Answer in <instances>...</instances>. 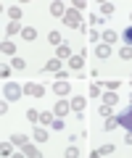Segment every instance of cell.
I'll use <instances>...</instances> for the list:
<instances>
[{
	"instance_id": "cell-1",
	"label": "cell",
	"mask_w": 132,
	"mask_h": 158,
	"mask_svg": "<svg viewBox=\"0 0 132 158\" xmlns=\"http://www.w3.org/2000/svg\"><path fill=\"white\" fill-rule=\"evenodd\" d=\"M61 21L66 24V27H71V29H82V27H85V24H82V19H79V11H74V8L63 13Z\"/></svg>"
},
{
	"instance_id": "cell-2",
	"label": "cell",
	"mask_w": 132,
	"mask_h": 158,
	"mask_svg": "<svg viewBox=\"0 0 132 158\" xmlns=\"http://www.w3.org/2000/svg\"><path fill=\"white\" fill-rule=\"evenodd\" d=\"M24 92V87H19L16 82H6V90H3V95H6V100H19V95Z\"/></svg>"
},
{
	"instance_id": "cell-3",
	"label": "cell",
	"mask_w": 132,
	"mask_h": 158,
	"mask_svg": "<svg viewBox=\"0 0 132 158\" xmlns=\"http://www.w3.org/2000/svg\"><path fill=\"white\" fill-rule=\"evenodd\" d=\"M116 118H119V127H124L127 132H132V103H130V108H124Z\"/></svg>"
},
{
	"instance_id": "cell-4",
	"label": "cell",
	"mask_w": 132,
	"mask_h": 158,
	"mask_svg": "<svg viewBox=\"0 0 132 158\" xmlns=\"http://www.w3.org/2000/svg\"><path fill=\"white\" fill-rule=\"evenodd\" d=\"M24 92H27V95H35V98H42L45 95V87L35 85V82H27V85H24Z\"/></svg>"
},
{
	"instance_id": "cell-5",
	"label": "cell",
	"mask_w": 132,
	"mask_h": 158,
	"mask_svg": "<svg viewBox=\"0 0 132 158\" xmlns=\"http://www.w3.org/2000/svg\"><path fill=\"white\" fill-rule=\"evenodd\" d=\"M69 108H71L69 100H58V103H56V111H53V113H56V116H66V113H69Z\"/></svg>"
},
{
	"instance_id": "cell-6",
	"label": "cell",
	"mask_w": 132,
	"mask_h": 158,
	"mask_svg": "<svg viewBox=\"0 0 132 158\" xmlns=\"http://www.w3.org/2000/svg\"><path fill=\"white\" fill-rule=\"evenodd\" d=\"M53 92H56V95H69V82L58 79L56 85H53Z\"/></svg>"
},
{
	"instance_id": "cell-7",
	"label": "cell",
	"mask_w": 132,
	"mask_h": 158,
	"mask_svg": "<svg viewBox=\"0 0 132 158\" xmlns=\"http://www.w3.org/2000/svg\"><path fill=\"white\" fill-rule=\"evenodd\" d=\"M0 53H3V56H13V53H16V45H13L11 40H3V45H0Z\"/></svg>"
},
{
	"instance_id": "cell-8",
	"label": "cell",
	"mask_w": 132,
	"mask_h": 158,
	"mask_svg": "<svg viewBox=\"0 0 132 158\" xmlns=\"http://www.w3.org/2000/svg\"><path fill=\"white\" fill-rule=\"evenodd\" d=\"M85 106H87V100H85V98H71V111L82 113V111H85Z\"/></svg>"
},
{
	"instance_id": "cell-9",
	"label": "cell",
	"mask_w": 132,
	"mask_h": 158,
	"mask_svg": "<svg viewBox=\"0 0 132 158\" xmlns=\"http://www.w3.org/2000/svg\"><path fill=\"white\" fill-rule=\"evenodd\" d=\"M45 71H61V58H50V61L45 63Z\"/></svg>"
},
{
	"instance_id": "cell-10",
	"label": "cell",
	"mask_w": 132,
	"mask_h": 158,
	"mask_svg": "<svg viewBox=\"0 0 132 158\" xmlns=\"http://www.w3.org/2000/svg\"><path fill=\"white\" fill-rule=\"evenodd\" d=\"M69 66L74 69V71H79V69L85 66V58H82V56H71V58H69Z\"/></svg>"
},
{
	"instance_id": "cell-11",
	"label": "cell",
	"mask_w": 132,
	"mask_h": 158,
	"mask_svg": "<svg viewBox=\"0 0 132 158\" xmlns=\"http://www.w3.org/2000/svg\"><path fill=\"white\" fill-rule=\"evenodd\" d=\"M100 40H103L106 45H114V42H116L119 37H116V32H114V29H109V32H103V37H100Z\"/></svg>"
},
{
	"instance_id": "cell-12",
	"label": "cell",
	"mask_w": 132,
	"mask_h": 158,
	"mask_svg": "<svg viewBox=\"0 0 132 158\" xmlns=\"http://www.w3.org/2000/svg\"><path fill=\"white\" fill-rule=\"evenodd\" d=\"M50 13H53V16H58V19H63V13H66L63 3H53V6H50Z\"/></svg>"
},
{
	"instance_id": "cell-13",
	"label": "cell",
	"mask_w": 132,
	"mask_h": 158,
	"mask_svg": "<svg viewBox=\"0 0 132 158\" xmlns=\"http://www.w3.org/2000/svg\"><path fill=\"white\" fill-rule=\"evenodd\" d=\"M114 153V145H103V148H98L95 153H92V158H98V156H111Z\"/></svg>"
},
{
	"instance_id": "cell-14",
	"label": "cell",
	"mask_w": 132,
	"mask_h": 158,
	"mask_svg": "<svg viewBox=\"0 0 132 158\" xmlns=\"http://www.w3.org/2000/svg\"><path fill=\"white\" fill-rule=\"evenodd\" d=\"M11 142H13V145H27V142H29V137L27 135H11Z\"/></svg>"
},
{
	"instance_id": "cell-15",
	"label": "cell",
	"mask_w": 132,
	"mask_h": 158,
	"mask_svg": "<svg viewBox=\"0 0 132 158\" xmlns=\"http://www.w3.org/2000/svg\"><path fill=\"white\" fill-rule=\"evenodd\" d=\"M24 156H29V158H37V156H40V150H37L35 145H29V142H27V145H24Z\"/></svg>"
},
{
	"instance_id": "cell-16",
	"label": "cell",
	"mask_w": 132,
	"mask_h": 158,
	"mask_svg": "<svg viewBox=\"0 0 132 158\" xmlns=\"http://www.w3.org/2000/svg\"><path fill=\"white\" fill-rule=\"evenodd\" d=\"M103 103H106V106H116V103H119L116 92H106V95H103Z\"/></svg>"
},
{
	"instance_id": "cell-17",
	"label": "cell",
	"mask_w": 132,
	"mask_h": 158,
	"mask_svg": "<svg viewBox=\"0 0 132 158\" xmlns=\"http://www.w3.org/2000/svg\"><path fill=\"white\" fill-rule=\"evenodd\" d=\"M21 37L27 40V42H29V40H35V37H37V29H35V27H27V29L21 32Z\"/></svg>"
},
{
	"instance_id": "cell-18",
	"label": "cell",
	"mask_w": 132,
	"mask_h": 158,
	"mask_svg": "<svg viewBox=\"0 0 132 158\" xmlns=\"http://www.w3.org/2000/svg\"><path fill=\"white\" fill-rule=\"evenodd\" d=\"M109 56H111V45H106V42L98 45V58H109Z\"/></svg>"
},
{
	"instance_id": "cell-19",
	"label": "cell",
	"mask_w": 132,
	"mask_h": 158,
	"mask_svg": "<svg viewBox=\"0 0 132 158\" xmlns=\"http://www.w3.org/2000/svg\"><path fill=\"white\" fill-rule=\"evenodd\" d=\"M119 58H124V61H132V45H124L119 50Z\"/></svg>"
},
{
	"instance_id": "cell-20",
	"label": "cell",
	"mask_w": 132,
	"mask_h": 158,
	"mask_svg": "<svg viewBox=\"0 0 132 158\" xmlns=\"http://www.w3.org/2000/svg\"><path fill=\"white\" fill-rule=\"evenodd\" d=\"M53 116H56V113H50V111H42V113H40V124H53Z\"/></svg>"
},
{
	"instance_id": "cell-21",
	"label": "cell",
	"mask_w": 132,
	"mask_h": 158,
	"mask_svg": "<svg viewBox=\"0 0 132 158\" xmlns=\"http://www.w3.org/2000/svg\"><path fill=\"white\" fill-rule=\"evenodd\" d=\"M8 16H11V21H19V19H21V8H19V6L8 8Z\"/></svg>"
},
{
	"instance_id": "cell-22",
	"label": "cell",
	"mask_w": 132,
	"mask_h": 158,
	"mask_svg": "<svg viewBox=\"0 0 132 158\" xmlns=\"http://www.w3.org/2000/svg\"><path fill=\"white\" fill-rule=\"evenodd\" d=\"M116 127H119V118H111V116H109V121L103 124V129H106V132H114Z\"/></svg>"
},
{
	"instance_id": "cell-23",
	"label": "cell",
	"mask_w": 132,
	"mask_h": 158,
	"mask_svg": "<svg viewBox=\"0 0 132 158\" xmlns=\"http://www.w3.org/2000/svg\"><path fill=\"white\" fill-rule=\"evenodd\" d=\"M35 140L37 142H48V132L42 129V127H40V129H35Z\"/></svg>"
},
{
	"instance_id": "cell-24",
	"label": "cell",
	"mask_w": 132,
	"mask_h": 158,
	"mask_svg": "<svg viewBox=\"0 0 132 158\" xmlns=\"http://www.w3.org/2000/svg\"><path fill=\"white\" fill-rule=\"evenodd\" d=\"M58 58H71V50H69V45H58Z\"/></svg>"
},
{
	"instance_id": "cell-25",
	"label": "cell",
	"mask_w": 132,
	"mask_h": 158,
	"mask_svg": "<svg viewBox=\"0 0 132 158\" xmlns=\"http://www.w3.org/2000/svg\"><path fill=\"white\" fill-rule=\"evenodd\" d=\"M16 32H24V29L19 27V21H11V24H8V29H6V34H16Z\"/></svg>"
},
{
	"instance_id": "cell-26",
	"label": "cell",
	"mask_w": 132,
	"mask_h": 158,
	"mask_svg": "<svg viewBox=\"0 0 132 158\" xmlns=\"http://www.w3.org/2000/svg\"><path fill=\"white\" fill-rule=\"evenodd\" d=\"M100 13H103V16H111V13H114V3H103V6H100Z\"/></svg>"
},
{
	"instance_id": "cell-27",
	"label": "cell",
	"mask_w": 132,
	"mask_h": 158,
	"mask_svg": "<svg viewBox=\"0 0 132 158\" xmlns=\"http://www.w3.org/2000/svg\"><path fill=\"white\" fill-rule=\"evenodd\" d=\"M116 87H119V79H106V90L109 92H114Z\"/></svg>"
},
{
	"instance_id": "cell-28",
	"label": "cell",
	"mask_w": 132,
	"mask_h": 158,
	"mask_svg": "<svg viewBox=\"0 0 132 158\" xmlns=\"http://www.w3.org/2000/svg\"><path fill=\"white\" fill-rule=\"evenodd\" d=\"M48 40H50L53 45H61V34H58V32H50V34H48Z\"/></svg>"
},
{
	"instance_id": "cell-29",
	"label": "cell",
	"mask_w": 132,
	"mask_h": 158,
	"mask_svg": "<svg viewBox=\"0 0 132 158\" xmlns=\"http://www.w3.org/2000/svg\"><path fill=\"white\" fill-rule=\"evenodd\" d=\"M0 153H3V156H11L13 153V142H6V145L0 148Z\"/></svg>"
},
{
	"instance_id": "cell-30",
	"label": "cell",
	"mask_w": 132,
	"mask_h": 158,
	"mask_svg": "<svg viewBox=\"0 0 132 158\" xmlns=\"http://www.w3.org/2000/svg\"><path fill=\"white\" fill-rule=\"evenodd\" d=\"M111 108H114V106H106V103H103V106H100V116L109 118V116H111Z\"/></svg>"
},
{
	"instance_id": "cell-31",
	"label": "cell",
	"mask_w": 132,
	"mask_h": 158,
	"mask_svg": "<svg viewBox=\"0 0 132 158\" xmlns=\"http://www.w3.org/2000/svg\"><path fill=\"white\" fill-rule=\"evenodd\" d=\"M27 118L29 121H40V111H27Z\"/></svg>"
},
{
	"instance_id": "cell-32",
	"label": "cell",
	"mask_w": 132,
	"mask_h": 158,
	"mask_svg": "<svg viewBox=\"0 0 132 158\" xmlns=\"http://www.w3.org/2000/svg\"><path fill=\"white\" fill-rule=\"evenodd\" d=\"M13 69H27V61L24 58H13Z\"/></svg>"
},
{
	"instance_id": "cell-33",
	"label": "cell",
	"mask_w": 132,
	"mask_h": 158,
	"mask_svg": "<svg viewBox=\"0 0 132 158\" xmlns=\"http://www.w3.org/2000/svg\"><path fill=\"white\" fill-rule=\"evenodd\" d=\"M77 156H79V150H77L74 145H71V148H66V158H77Z\"/></svg>"
},
{
	"instance_id": "cell-34",
	"label": "cell",
	"mask_w": 132,
	"mask_h": 158,
	"mask_svg": "<svg viewBox=\"0 0 132 158\" xmlns=\"http://www.w3.org/2000/svg\"><path fill=\"white\" fill-rule=\"evenodd\" d=\"M53 129H63V127H66V124H63V121H61V116H58V118H53Z\"/></svg>"
},
{
	"instance_id": "cell-35",
	"label": "cell",
	"mask_w": 132,
	"mask_h": 158,
	"mask_svg": "<svg viewBox=\"0 0 132 158\" xmlns=\"http://www.w3.org/2000/svg\"><path fill=\"white\" fill-rule=\"evenodd\" d=\"M98 95H100V87H98V85H90V98H98Z\"/></svg>"
},
{
	"instance_id": "cell-36",
	"label": "cell",
	"mask_w": 132,
	"mask_h": 158,
	"mask_svg": "<svg viewBox=\"0 0 132 158\" xmlns=\"http://www.w3.org/2000/svg\"><path fill=\"white\" fill-rule=\"evenodd\" d=\"M87 37H90V42H95V40H100V34H98L95 29H90V32H87Z\"/></svg>"
},
{
	"instance_id": "cell-37",
	"label": "cell",
	"mask_w": 132,
	"mask_h": 158,
	"mask_svg": "<svg viewBox=\"0 0 132 158\" xmlns=\"http://www.w3.org/2000/svg\"><path fill=\"white\" fill-rule=\"evenodd\" d=\"M124 40L132 45V27H127V29H124Z\"/></svg>"
},
{
	"instance_id": "cell-38",
	"label": "cell",
	"mask_w": 132,
	"mask_h": 158,
	"mask_svg": "<svg viewBox=\"0 0 132 158\" xmlns=\"http://www.w3.org/2000/svg\"><path fill=\"white\" fill-rule=\"evenodd\" d=\"M0 77H3V79H8V77H11V69H8V66H3V69H0Z\"/></svg>"
},
{
	"instance_id": "cell-39",
	"label": "cell",
	"mask_w": 132,
	"mask_h": 158,
	"mask_svg": "<svg viewBox=\"0 0 132 158\" xmlns=\"http://www.w3.org/2000/svg\"><path fill=\"white\" fill-rule=\"evenodd\" d=\"M85 8V0H74V11H82Z\"/></svg>"
},
{
	"instance_id": "cell-40",
	"label": "cell",
	"mask_w": 132,
	"mask_h": 158,
	"mask_svg": "<svg viewBox=\"0 0 132 158\" xmlns=\"http://www.w3.org/2000/svg\"><path fill=\"white\" fill-rule=\"evenodd\" d=\"M124 142H127V145H132V132H127V137H124Z\"/></svg>"
},
{
	"instance_id": "cell-41",
	"label": "cell",
	"mask_w": 132,
	"mask_h": 158,
	"mask_svg": "<svg viewBox=\"0 0 132 158\" xmlns=\"http://www.w3.org/2000/svg\"><path fill=\"white\" fill-rule=\"evenodd\" d=\"M130 100H132V98H130Z\"/></svg>"
}]
</instances>
